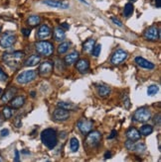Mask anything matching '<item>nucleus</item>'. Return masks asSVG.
Wrapping results in <instances>:
<instances>
[{
	"label": "nucleus",
	"mask_w": 161,
	"mask_h": 162,
	"mask_svg": "<svg viewBox=\"0 0 161 162\" xmlns=\"http://www.w3.org/2000/svg\"><path fill=\"white\" fill-rule=\"evenodd\" d=\"M95 45V39H89L88 41H85V42L84 43V45H83V50H84V52H88V53L92 52Z\"/></svg>",
	"instance_id": "393cba45"
},
{
	"label": "nucleus",
	"mask_w": 161,
	"mask_h": 162,
	"mask_svg": "<svg viewBox=\"0 0 161 162\" xmlns=\"http://www.w3.org/2000/svg\"><path fill=\"white\" fill-rule=\"evenodd\" d=\"M43 4H46L48 6L53 8H59V9H68L70 7V3L65 0H44Z\"/></svg>",
	"instance_id": "ddd939ff"
},
{
	"label": "nucleus",
	"mask_w": 161,
	"mask_h": 162,
	"mask_svg": "<svg viewBox=\"0 0 161 162\" xmlns=\"http://www.w3.org/2000/svg\"><path fill=\"white\" fill-rule=\"evenodd\" d=\"M51 35V28L48 25H41L37 32L36 37L38 38L39 40H45L48 37H50Z\"/></svg>",
	"instance_id": "4468645a"
},
{
	"label": "nucleus",
	"mask_w": 161,
	"mask_h": 162,
	"mask_svg": "<svg viewBox=\"0 0 161 162\" xmlns=\"http://www.w3.org/2000/svg\"><path fill=\"white\" fill-rule=\"evenodd\" d=\"M122 101H123V105H124V108H126V109H129L130 102H129V98H128V96L126 94L122 95Z\"/></svg>",
	"instance_id": "f704fd0d"
},
{
	"label": "nucleus",
	"mask_w": 161,
	"mask_h": 162,
	"mask_svg": "<svg viewBox=\"0 0 161 162\" xmlns=\"http://www.w3.org/2000/svg\"><path fill=\"white\" fill-rule=\"evenodd\" d=\"M16 43V36L12 33H5L0 39V47L3 48L11 47Z\"/></svg>",
	"instance_id": "0eeeda50"
},
{
	"label": "nucleus",
	"mask_w": 161,
	"mask_h": 162,
	"mask_svg": "<svg viewBox=\"0 0 161 162\" xmlns=\"http://www.w3.org/2000/svg\"><path fill=\"white\" fill-rule=\"evenodd\" d=\"M135 62H136V64H137V65H138L139 67L144 68V69L151 70V69H153V68L155 67L154 63L148 61L147 59L143 58V57H141V56H137V57H135Z\"/></svg>",
	"instance_id": "dca6fc26"
},
{
	"label": "nucleus",
	"mask_w": 161,
	"mask_h": 162,
	"mask_svg": "<svg viewBox=\"0 0 161 162\" xmlns=\"http://www.w3.org/2000/svg\"><path fill=\"white\" fill-rule=\"evenodd\" d=\"M110 157H111V153L110 152V151H106V152L105 153V159H109Z\"/></svg>",
	"instance_id": "c03bdc74"
},
{
	"label": "nucleus",
	"mask_w": 161,
	"mask_h": 162,
	"mask_svg": "<svg viewBox=\"0 0 161 162\" xmlns=\"http://www.w3.org/2000/svg\"><path fill=\"white\" fill-rule=\"evenodd\" d=\"M70 118V113L68 110L63 109V108L58 107L57 109L53 113V119L58 122H64L67 121Z\"/></svg>",
	"instance_id": "f8f14e48"
},
{
	"label": "nucleus",
	"mask_w": 161,
	"mask_h": 162,
	"mask_svg": "<svg viewBox=\"0 0 161 162\" xmlns=\"http://www.w3.org/2000/svg\"><path fill=\"white\" fill-rule=\"evenodd\" d=\"M41 61V57L39 55H32L31 56H29L26 59V61L24 63L25 66H35L37 63H39Z\"/></svg>",
	"instance_id": "4be33fe9"
},
{
	"label": "nucleus",
	"mask_w": 161,
	"mask_h": 162,
	"mask_svg": "<svg viewBox=\"0 0 161 162\" xmlns=\"http://www.w3.org/2000/svg\"><path fill=\"white\" fill-rule=\"evenodd\" d=\"M155 6L157 8L161 7V0H155Z\"/></svg>",
	"instance_id": "a18cd8bd"
},
{
	"label": "nucleus",
	"mask_w": 161,
	"mask_h": 162,
	"mask_svg": "<svg viewBox=\"0 0 161 162\" xmlns=\"http://www.w3.org/2000/svg\"><path fill=\"white\" fill-rule=\"evenodd\" d=\"M144 39L147 41H151V42H155L159 40L160 38V31L157 27H150L148 28L143 34Z\"/></svg>",
	"instance_id": "1a4fd4ad"
},
{
	"label": "nucleus",
	"mask_w": 161,
	"mask_h": 162,
	"mask_svg": "<svg viewBox=\"0 0 161 162\" xmlns=\"http://www.w3.org/2000/svg\"><path fill=\"white\" fill-rule=\"evenodd\" d=\"M0 161H1V159H0Z\"/></svg>",
	"instance_id": "864d4df0"
},
{
	"label": "nucleus",
	"mask_w": 161,
	"mask_h": 162,
	"mask_svg": "<svg viewBox=\"0 0 161 162\" xmlns=\"http://www.w3.org/2000/svg\"><path fill=\"white\" fill-rule=\"evenodd\" d=\"M130 1H131V2H135V1H136V0H130Z\"/></svg>",
	"instance_id": "603ef678"
},
{
	"label": "nucleus",
	"mask_w": 161,
	"mask_h": 162,
	"mask_svg": "<svg viewBox=\"0 0 161 162\" xmlns=\"http://www.w3.org/2000/svg\"><path fill=\"white\" fill-rule=\"evenodd\" d=\"M80 2H83V3H85V4H88V2L87 1H85V0H80Z\"/></svg>",
	"instance_id": "49530a36"
},
{
	"label": "nucleus",
	"mask_w": 161,
	"mask_h": 162,
	"mask_svg": "<svg viewBox=\"0 0 161 162\" xmlns=\"http://www.w3.org/2000/svg\"><path fill=\"white\" fill-rule=\"evenodd\" d=\"M0 134H1V137H7L8 134H9V131L7 128H4V129H2L1 131V133H0Z\"/></svg>",
	"instance_id": "ea45409f"
},
{
	"label": "nucleus",
	"mask_w": 161,
	"mask_h": 162,
	"mask_svg": "<svg viewBox=\"0 0 161 162\" xmlns=\"http://www.w3.org/2000/svg\"><path fill=\"white\" fill-rule=\"evenodd\" d=\"M158 90H159V88H158L157 85H150L147 89V94L149 96H154L158 92Z\"/></svg>",
	"instance_id": "473e14b6"
},
{
	"label": "nucleus",
	"mask_w": 161,
	"mask_h": 162,
	"mask_svg": "<svg viewBox=\"0 0 161 162\" xmlns=\"http://www.w3.org/2000/svg\"><path fill=\"white\" fill-rule=\"evenodd\" d=\"M7 79H8L7 74L3 71V69L1 67H0V81H2V82H5V81H7Z\"/></svg>",
	"instance_id": "c9c22d12"
},
{
	"label": "nucleus",
	"mask_w": 161,
	"mask_h": 162,
	"mask_svg": "<svg viewBox=\"0 0 161 162\" xmlns=\"http://www.w3.org/2000/svg\"><path fill=\"white\" fill-rule=\"evenodd\" d=\"M53 70V62L52 61H44L41 63V65L39 66V74L42 76H48Z\"/></svg>",
	"instance_id": "2eb2a0df"
},
{
	"label": "nucleus",
	"mask_w": 161,
	"mask_h": 162,
	"mask_svg": "<svg viewBox=\"0 0 161 162\" xmlns=\"http://www.w3.org/2000/svg\"><path fill=\"white\" fill-rule=\"evenodd\" d=\"M22 34L25 36V37H29L30 34H31V30L30 29H22Z\"/></svg>",
	"instance_id": "4c0bfd02"
},
{
	"label": "nucleus",
	"mask_w": 161,
	"mask_h": 162,
	"mask_svg": "<svg viewBox=\"0 0 161 162\" xmlns=\"http://www.w3.org/2000/svg\"><path fill=\"white\" fill-rule=\"evenodd\" d=\"M126 58H127V52L125 51L121 50V48H119V50H116L114 52V55L111 56L110 62L112 64H115V65H119V64L124 61Z\"/></svg>",
	"instance_id": "6e6552de"
},
{
	"label": "nucleus",
	"mask_w": 161,
	"mask_h": 162,
	"mask_svg": "<svg viewBox=\"0 0 161 162\" xmlns=\"http://www.w3.org/2000/svg\"><path fill=\"white\" fill-rule=\"evenodd\" d=\"M111 92V89L106 85H100L98 87V94L100 97H106L109 96Z\"/></svg>",
	"instance_id": "a878e982"
},
{
	"label": "nucleus",
	"mask_w": 161,
	"mask_h": 162,
	"mask_svg": "<svg viewBox=\"0 0 161 162\" xmlns=\"http://www.w3.org/2000/svg\"><path fill=\"white\" fill-rule=\"evenodd\" d=\"M152 132H153V128L150 125H143L140 128V131H139V133H140V134H142V136H149V134L152 133Z\"/></svg>",
	"instance_id": "cd10ccee"
},
{
	"label": "nucleus",
	"mask_w": 161,
	"mask_h": 162,
	"mask_svg": "<svg viewBox=\"0 0 161 162\" xmlns=\"http://www.w3.org/2000/svg\"><path fill=\"white\" fill-rule=\"evenodd\" d=\"M57 105H58V107L63 108V109H65V110H69V111H76L78 109V106L73 104V103H71V102H63V101H60V102H58Z\"/></svg>",
	"instance_id": "b1692460"
},
{
	"label": "nucleus",
	"mask_w": 161,
	"mask_h": 162,
	"mask_svg": "<svg viewBox=\"0 0 161 162\" xmlns=\"http://www.w3.org/2000/svg\"><path fill=\"white\" fill-rule=\"evenodd\" d=\"M125 147L128 150H132V151H136L138 153H142L145 151L146 146L143 142H134L133 140L128 139L125 142Z\"/></svg>",
	"instance_id": "9d476101"
},
{
	"label": "nucleus",
	"mask_w": 161,
	"mask_h": 162,
	"mask_svg": "<svg viewBox=\"0 0 161 162\" xmlns=\"http://www.w3.org/2000/svg\"><path fill=\"white\" fill-rule=\"evenodd\" d=\"M70 47V43L68 42H64V43H61L60 45L58 47V53L59 55H63V53L67 52V51L69 50Z\"/></svg>",
	"instance_id": "c85d7f7f"
},
{
	"label": "nucleus",
	"mask_w": 161,
	"mask_h": 162,
	"mask_svg": "<svg viewBox=\"0 0 161 162\" xmlns=\"http://www.w3.org/2000/svg\"><path fill=\"white\" fill-rule=\"evenodd\" d=\"M80 146V142L77 137H72L71 140H70V147H71V150L73 152H76L79 149Z\"/></svg>",
	"instance_id": "c756f323"
},
{
	"label": "nucleus",
	"mask_w": 161,
	"mask_h": 162,
	"mask_svg": "<svg viewBox=\"0 0 161 162\" xmlns=\"http://www.w3.org/2000/svg\"><path fill=\"white\" fill-rule=\"evenodd\" d=\"M116 133H116V131H115V129H114V131L111 132V133L110 134V136H109V137H107V138H109V139H111V138H114V137H115L116 136Z\"/></svg>",
	"instance_id": "a19ab883"
},
{
	"label": "nucleus",
	"mask_w": 161,
	"mask_h": 162,
	"mask_svg": "<svg viewBox=\"0 0 161 162\" xmlns=\"http://www.w3.org/2000/svg\"><path fill=\"white\" fill-rule=\"evenodd\" d=\"M37 76V73L35 70H26V71H23L21 72L16 80H17V82L19 84H27L31 82V81H33Z\"/></svg>",
	"instance_id": "423d86ee"
},
{
	"label": "nucleus",
	"mask_w": 161,
	"mask_h": 162,
	"mask_svg": "<svg viewBox=\"0 0 161 162\" xmlns=\"http://www.w3.org/2000/svg\"><path fill=\"white\" fill-rule=\"evenodd\" d=\"M79 56H80V55H79L78 52H73L71 53H69V55H67L66 57H65L66 64H68V65H72L73 63H75L78 61Z\"/></svg>",
	"instance_id": "5701e85b"
},
{
	"label": "nucleus",
	"mask_w": 161,
	"mask_h": 162,
	"mask_svg": "<svg viewBox=\"0 0 161 162\" xmlns=\"http://www.w3.org/2000/svg\"><path fill=\"white\" fill-rule=\"evenodd\" d=\"M1 30H2V27L0 26V34H1Z\"/></svg>",
	"instance_id": "3c124183"
},
{
	"label": "nucleus",
	"mask_w": 161,
	"mask_h": 162,
	"mask_svg": "<svg viewBox=\"0 0 161 162\" xmlns=\"http://www.w3.org/2000/svg\"><path fill=\"white\" fill-rule=\"evenodd\" d=\"M35 48L37 52L39 53L41 56H51L53 52H54V47L52 43L50 42H47V41H40V42H37L35 44Z\"/></svg>",
	"instance_id": "7ed1b4c3"
},
{
	"label": "nucleus",
	"mask_w": 161,
	"mask_h": 162,
	"mask_svg": "<svg viewBox=\"0 0 161 162\" xmlns=\"http://www.w3.org/2000/svg\"><path fill=\"white\" fill-rule=\"evenodd\" d=\"M41 140L43 144L49 149H53L56 147L58 143V136L53 128H46L41 133Z\"/></svg>",
	"instance_id": "f257e3e1"
},
{
	"label": "nucleus",
	"mask_w": 161,
	"mask_h": 162,
	"mask_svg": "<svg viewBox=\"0 0 161 162\" xmlns=\"http://www.w3.org/2000/svg\"><path fill=\"white\" fill-rule=\"evenodd\" d=\"M151 119V113L147 108H139L133 114V120L138 123H145Z\"/></svg>",
	"instance_id": "39448f33"
},
{
	"label": "nucleus",
	"mask_w": 161,
	"mask_h": 162,
	"mask_svg": "<svg viewBox=\"0 0 161 162\" xmlns=\"http://www.w3.org/2000/svg\"><path fill=\"white\" fill-rule=\"evenodd\" d=\"M2 114H3L4 118L6 119V120H8V119H10V118L12 117V115H13L12 108H10V107H4L3 110H2Z\"/></svg>",
	"instance_id": "2f4dec72"
},
{
	"label": "nucleus",
	"mask_w": 161,
	"mask_h": 162,
	"mask_svg": "<svg viewBox=\"0 0 161 162\" xmlns=\"http://www.w3.org/2000/svg\"><path fill=\"white\" fill-rule=\"evenodd\" d=\"M31 96L32 97H35V92H31Z\"/></svg>",
	"instance_id": "de8ad7c7"
},
{
	"label": "nucleus",
	"mask_w": 161,
	"mask_h": 162,
	"mask_svg": "<svg viewBox=\"0 0 161 162\" xmlns=\"http://www.w3.org/2000/svg\"><path fill=\"white\" fill-rule=\"evenodd\" d=\"M16 92H17V89L16 88H9L6 92L3 94V96L1 97V99H0V103L6 104V103H8V102H10L11 101V99L14 97Z\"/></svg>",
	"instance_id": "f3484780"
},
{
	"label": "nucleus",
	"mask_w": 161,
	"mask_h": 162,
	"mask_svg": "<svg viewBox=\"0 0 161 162\" xmlns=\"http://www.w3.org/2000/svg\"><path fill=\"white\" fill-rule=\"evenodd\" d=\"M101 142V134L99 132H90L85 140V143L89 148H96Z\"/></svg>",
	"instance_id": "20e7f679"
},
{
	"label": "nucleus",
	"mask_w": 161,
	"mask_h": 162,
	"mask_svg": "<svg viewBox=\"0 0 161 162\" xmlns=\"http://www.w3.org/2000/svg\"><path fill=\"white\" fill-rule=\"evenodd\" d=\"M1 94H2V89L0 88V95H1Z\"/></svg>",
	"instance_id": "8fccbe9b"
},
{
	"label": "nucleus",
	"mask_w": 161,
	"mask_h": 162,
	"mask_svg": "<svg viewBox=\"0 0 161 162\" xmlns=\"http://www.w3.org/2000/svg\"><path fill=\"white\" fill-rule=\"evenodd\" d=\"M111 20H112V22H114L116 26H119V27H122V24H121V22L119 20V19H116V18H111Z\"/></svg>",
	"instance_id": "58836bf2"
},
{
	"label": "nucleus",
	"mask_w": 161,
	"mask_h": 162,
	"mask_svg": "<svg viewBox=\"0 0 161 162\" xmlns=\"http://www.w3.org/2000/svg\"><path fill=\"white\" fill-rule=\"evenodd\" d=\"M24 57L23 52H4L2 56V59L5 64H7L9 67L15 68L19 65V63L22 61Z\"/></svg>",
	"instance_id": "f03ea898"
},
{
	"label": "nucleus",
	"mask_w": 161,
	"mask_h": 162,
	"mask_svg": "<svg viewBox=\"0 0 161 162\" xmlns=\"http://www.w3.org/2000/svg\"><path fill=\"white\" fill-rule=\"evenodd\" d=\"M153 122H154V124H156L157 126H160V114H157L154 117Z\"/></svg>",
	"instance_id": "e433bc0d"
},
{
	"label": "nucleus",
	"mask_w": 161,
	"mask_h": 162,
	"mask_svg": "<svg viewBox=\"0 0 161 162\" xmlns=\"http://www.w3.org/2000/svg\"><path fill=\"white\" fill-rule=\"evenodd\" d=\"M100 51H101V45L99 44V45H96V46L94 47L93 51H92V55H93L94 56H95V57L99 56L100 55Z\"/></svg>",
	"instance_id": "72a5a7b5"
},
{
	"label": "nucleus",
	"mask_w": 161,
	"mask_h": 162,
	"mask_svg": "<svg viewBox=\"0 0 161 162\" xmlns=\"http://www.w3.org/2000/svg\"><path fill=\"white\" fill-rule=\"evenodd\" d=\"M41 22V18L38 15H31L30 17L27 20V24L31 27H35L37 25H39Z\"/></svg>",
	"instance_id": "bb28decb"
},
{
	"label": "nucleus",
	"mask_w": 161,
	"mask_h": 162,
	"mask_svg": "<svg viewBox=\"0 0 161 162\" xmlns=\"http://www.w3.org/2000/svg\"><path fill=\"white\" fill-rule=\"evenodd\" d=\"M54 39L57 42H61L66 39V32L60 26L56 27L55 30H54Z\"/></svg>",
	"instance_id": "aec40b11"
},
{
	"label": "nucleus",
	"mask_w": 161,
	"mask_h": 162,
	"mask_svg": "<svg viewBox=\"0 0 161 162\" xmlns=\"http://www.w3.org/2000/svg\"><path fill=\"white\" fill-rule=\"evenodd\" d=\"M76 68L79 72L80 73H85L90 69V62L88 59H80L77 61L76 64Z\"/></svg>",
	"instance_id": "a211bd4d"
},
{
	"label": "nucleus",
	"mask_w": 161,
	"mask_h": 162,
	"mask_svg": "<svg viewBox=\"0 0 161 162\" xmlns=\"http://www.w3.org/2000/svg\"><path fill=\"white\" fill-rule=\"evenodd\" d=\"M24 104H25V97L23 96H17L15 98H12L11 101H10L11 108H14V109H19Z\"/></svg>",
	"instance_id": "6ab92c4d"
},
{
	"label": "nucleus",
	"mask_w": 161,
	"mask_h": 162,
	"mask_svg": "<svg viewBox=\"0 0 161 162\" xmlns=\"http://www.w3.org/2000/svg\"><path fill=\"white\" fill-rule=\"evenodd\" d=\"M60 27H61L62 29L65 30V31H66V30H69V28H70V26H69L67 23H62V25H61Z\"/></svg>",
	"instance_id": "79ce46f5"
},
{
	"label": "nucleus",
	"mask_w": 161,
	"mask_h": 162,
	"mask_svg": "<svg viewBox=\"0 0 161 162\" xmlns=\"http://www.w3.org/2000/svg\"><path fill=\"white\" fill-rule=\"evenodd\" d=\"M94 123L93 121L88 120V119H82L78 122V128L80 129V132L84 134H88L93 128Z\"/></svg>",
	"instance_id": "9b49d317"
},
{
	"label": "nucleus",
	"mask_w": 161,
	"mask_h": 162,
	"mask_svg": "<svg viewBox=\"0 0 161 162\" xmlns=\"http://www.w3.org/2000/svg\"><path fill=\"white\" fill-rule=\"evenodd\" d=\"M15 161H19L20 158H19V151L18 150H15V158H14Z\"/></svg>",
	"instance_id": "37998d69"
},
{
	"label": "nucleus",
	"mask_w": 161,
	"mask_h": 162,
	"mask_svg": "<svg viewBox=\"0 0 161 162\" xmlns=\"http://www.w3.org/2000/svg\"><path fill=\"white\" fill-rule=\"evenodd\" d=\"M126 137H127L128 139L135 142V140L140 139L141 134H140V133H139L135 128H130L126 132Z\"/></svg>",
	"instance_id": "412c9836"
},
{
	"label": "nucleus",
	"mask_w": 161,
	"mask_h": 162,
	"mask_svg": "<svg viewBox=\"0 0 161 162\" xmlns=\"http://www.w3.org/2000/svg\"><path fill=\"white\" fill-rule=\"evenodd\" d=\"M2 125V119H1V117H0V126Z\"/></svg>",
	"instance_id": "09e8293b"
},
{
	"label": "nucleus",
	"mask_w": 161,
	"mask_h": 162,
	"mask_svg": "<svg viewBox=\"0 0 161 162\" xmlns=\"http://www.w3.org/2000/svg\"><path fill=\"white\" fill-rule=\"evenodd\" d=\"M133 4L132 3H126L125 6H124V9H123V15L125 16V17H129V16L133 13Z\"/></svg>",
	"instance_id": "7c9ffc66"
}]
</instances>
